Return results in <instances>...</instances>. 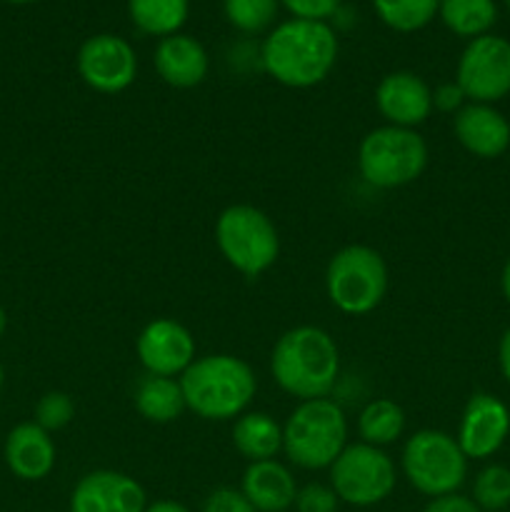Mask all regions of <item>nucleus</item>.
Returning a JSON list of instances; mask_svg holds the SVG:
<instances>
[{
	"label": "nucleus",
	"mask_w": 510,
	"mask_h": 512,
	"mask_svg": "<svg viewBox=\"0 0 510 512\" xmlns=\"http://www.w3.org/2000/svg\"><path fill=\"white\" fill-rule=\"evenodd\" d=\"M143 485L120 470H93L75 483L70 512H145Z\"/></svg>",
	"instance_id": "4468645a"
},
{
	"label": "nucleus",
	"mask_w": 510,
	"mask_h": 512,
	"mask_svg": "<svg viewBox=\"0 0 510 512\" xmlns=\"http://www.w3.org/2000/svg\"><path fill=\"white\" fill-rule=\"evenodd\" d=\"M428 168V145L418 130L380 125L358 145L360 178L378 190L415 183Z\"/></svg>",
	"instance_id": "423d86ee"
},
{
	"label": "nucleus",
	"mask_w": 510,
	"mask_h": 512,
	"mask_svg": "<svg viewBox=\"0 0 510 512\" xmlns=\"http://www.w3.org/2000/svg\"><path fill=\"white\" fill-rule=\"evenodd\" d=\"M423 512H483L473 503V498H465L460 493L440 495V498H430Z\"/></svg>",
	"instance_id": "473e14b6"
},
{
	"label": "nucleus",
	"mask_w": 510,
	"mask_h": 512,
	"mask_svg": "<svg viewBox=\"0 0 510 512\" xmlns=\"http://www.w3.org/2000/svg\"><path fill=\"white\" fill-rule=\"evenodd\" d=\"M473 503L483 512H500L510 505V468L485 465L473 483Z\"/></svg>",
	"instance_id": "a878e982"
},
{
	"label": "nucleus",
	"mask_w": 510,
	"mask_h": 512,
	"mask_svg": "<svg viewBox=\"0 0 510 512\" xmlns=\"http://www.w3.org/2000/svg\"><path fill=\"white\" fill-rule=\"evenodd\" d=\"M188 0H128V15L145 35L168 38L180 33L188 20Z\"/></svg>",
	"instance_id": "4be33fe9"
},
{
	"label": "nucleus",
	"mask_w": 510,
	"mask_h": 512,
	"mask_svg": "<svg viewBox=\"0 0 510 512\" xmlns=\"http://www.w3.org/2000/svg\"><path fill=\"white\" fill-rule=\"evenodd\" d=\"M270 375L288 395L328 398L340 375V350L330 333L315 325L285 330L270 353Z\"/></svg>",
	"instance_id": "f03ea898"
},
{
	"label": "nucleus",
	"mask_w": 510,
	"mask_h": 512,
	"mask_svg": "<svg viewBox=\"0 0 510 512\" xmlns=\"http://www.w3.org/2000/svg\"><path fill=\"white\" fill-rule=\"evenodd\" d=\"M500 290H503V298L508 300V305H510V258L505 260L503 273H500Z\"/></svg>",
	"instance_id": "c9c22d12"
},
{
	"label": "nucleus",
	"mask_w": 510,
	"mask_h": 512,
	"mask_svg": "<svg viewBox=\"0 0 510 512\" xmlns=\"http://www.w3.org/2000/svg\"><path fill=\"white\" fill-rule=\"evenodd\" d=\"M3 458L15 478L38 483L53 473L58 450L48 430L40 428L38 423H20L5 438Z\"/></svg>",
	"instance_id": "f3484780"
},
{
	"label": "nucleus",
	"mask_w": 510,
	"mask_h": 512,
	"mask_svg": "<svg viewBox=\"0 0 510 512\" xmlns=\"http://www.w3.org/2000/svg\"><path fill=\"white\" fill-rule=\"evenodd\" d=\"M75 65L83 83L95 93H123L138 78V55L133 45L113 33L90 35L78 48Z\"/></svg>",
	"instance_id": "9b49d317"
},
{
	"label": "nucleus",
	"mask_w": 510,
	"mask_h": 512,
	"mask_svg": "<svg viewBox=\"0 0 510 512\" xmlns=\"http://www.w3.org/2000/svg\"><path fill=\"white\" fill-rule=\"evenodd\" d=\"M215 245L233 270L260 278L280 258V235L273 220L248 203L228 205L215 220Z\"/></svg>",
	"instance_id": "39448f33"
},
{
	"label": "nucleus",
	"mask_w": 510,
	"mask_h": 512,
	"mask_svg": "<svg viewBox=\"0 0 510 512\" xmlns=\"http://www.w3.org/2000/svg\"><path fill=\"white\" fill-rule=\"evenodd\" d=\"M153 63L163 83L170 88L188 90L203 83L208 78L210 60L205 53L203 43L195 40L193 35L175 33L168 38H160L158 48H155Z\"/></svg>",
	"instance_id": "a211bd4d"
},
{
	"label": "nucleus",
	"mask_w": 510,
	"mask_h": 512,
	"mask_svg": "<svg viewBox=\"0 0 510 512\" xmlns=\"http://www.w3.org/2000/svg\"><path fill=\"white\" fill-rule=\"evenodd\" d=\"M455 140L470 155L495 160L510 148V123L498 108L485 103H465L453 118Z\"/></svg>",
	"instance_id": "dca6fc26"
},
{
	"label": "nucleus",
	"mask_w": 510,
	"mask_h": 512,
	"mask_svg": "<svg viewBox=\"0 0 510 512\" xmlns=\"http://www.w3.org/2000/svg\"><path fill=\"white\" fill-rule=\"evenodd\" d=\"M180 388L190 413L213 423H225L248 413V405L258 393V378L243 358L215 353L195 358L180 375Z\"/></svg>",
	"instance_id": "7ed1b4c3"
},
{
	"label": "nucleus",
	"mask_w": 510,
	"mask_h": 512,
	"mask_svg": "<svg viewBox=\"0 0 510 512\" xmlns=\"http://www.w3.org/2000/svg\"><path fill=\"white\" fill-rule=\"evenodd\" d=\"M133 403L135 410L148 423L155 425L173 423L188 410L183 388H180V378H163V375L150 373H145V378L135 388Z\"/></svg>",
	"instance_id": "412c9836"
},
{
	"label": "nucleus",
	"mask_w": 510,
	"mask_h": 512,
	"mask_svg": "<svg viewBox=\"0 0 510 512\" xmlns=\"http://www.w3.org/2000/svg\"><path fill=\"white\" fill-rule=\"evenodd\" d=\"M135 353L145 373L178 378L193 365L195 338L183 323L173 318H155L140 330Z\"/></svg>",
	"instance_id": "f8f14e48"
},
{
	"label": "nucleus",
	"mask_w": 510,
	"mask_h": 512,
	"mask_svg": "<svg viewBox=\"0 0 510 512\" xmlns=\"http://www.w3.org/2000/svg\"><path fill=\"white\" fill-rule=\"evenodd\" d=\"M325 293L343 315H368L388 295V265L370 245H345L325 268Z\"/></svg>",
	"instance_id": "0eeeda50"
},
{
	"label": "nucleus",
	"mask_w": 510,
	"mask_h": 512,
	"mask_svg": "<svg viewBox=\"0 0 510 512\" xmlns=\"http://www.w3.org/2000/svg\"><path fill=\"white\" fill-rule=\"evenodd\" d=\"M398 473L383 448L368 443L345 445L343 453L330 465V488L340 503L353 508H370L393 495Z\"/></svg>",
	"instance_id": "1a4fd4ad"
},
{
	"label": "nucleus",
	"mask_w": 510,
	"mask_h": 512,
	"mask_svg": "<svg viewBox=\"0 0 510 512\" xmlns=\"http://www.w3.org/2000/svg\"><path fill=\"white\" fill-rule=\"evenodd\" d=\"M498 363H500V373H503V378L508 380V385H510V328L505 330L503 338H500Z\"/></svg>",
	"instance_id": "72a5a7b5"
},
{
	"label": "nucleus",
	"mask_w": 510,
	"mask_h": 512,
	"mask_svg": "<svg viewBox=\"0 0 510 512\" xmlns=\"http://www.w3.org/2000/svg\"><path fill=\"white\" fill-rule=\"evenodd\" d=\"M510 435V410L490 393H475L463 408L458 425V445L468 460H488Z\"/></svg>",
	"instance_id": "ddd939ff"
},
{
	"label": "nucleus",
	"mask_w": 510,
	"mask_h": 512,
	"mask_svg": "<svg viewBox=\"0 0 510 512\" xmlns=\"http://www.w3.org/2000/svg\"><path fill=\"white\" fill-rule=\"evenodd\" d=\"M465 105L463 90L458 88V83H443L433 90V110L440 113H458Z\"/></svg>",
	"instance_id": "2f4dec72"
},
{
	"label": "nucleus",
	"mask_w": 510,
	"mask_h": 512,
	"mask_svg": "<svg viewBox=\"0 0 510 512\" xmlns=\"http://www.w3.org/2000/svg\"><path fill=\"white\" fill-rule=\"evenodd\" d=\"M438 15L450 33L473 40L493 28L498 5L495 0H440Z\"/></svg>",
	"instance_id": "5701e85b"
},
{
	"label": "nucleus",
	"mask_w": 510,
	"mask_h": 512,
	"mask_svg": "<svg viewBox=\"0 0 510 512\" xmlns=\"http://www.w3.org/2000/svg\"><path fill=\"white\" fill-rule=\"evenodd\" d=\"M200 512H258L245 498L243 490L235 488H215L208 498L203 500Z\"/></svg>",
	"instance_id": "c756f323"
},
{
	"label": "nucleus",
	"mask_w": 510,
	"mask_h": 512,
	"mask_svg": "<svg viewBox=\"0 0 510 512\" xmlns=\"http://www.w3.org/2000/svg\"><path fill=\"white\" fill-rule=\"evenodd\" d=\"M233 448L248 463L275 460V455L283 450V425L273 415L248 410L233 423Z\"/></svg>",
	"instance_id": "aec40b11"
},
{
	"label": "nucleus",
	"mask_w": 510,
	"mask_h": 512,
	"mask_svg": "<svg viewBox=\"0 0 510 512\" xmlns=\"http://www.w3.org/2000/svg\"><path fill=\"white\" fill-rule=\"evenodd\" d=\"M263 68L285 88H313L333 73L338 63V35L323 20H285L265 38Z\"/></svg>",
	"instance_id": "f257e3e1"
},
{
	"label": "nucleus",
	"mask_w": 510,
	"mask_h": 512,
	"mask_svg": "<svg viewBox=\"0 0 510 512\" xmlns=\"http://www.w3.org/2000/svg\"><path fill=\"white\" fill-rule=\"evenodd\" d=\"M378 18L398 33H415L438 15L440 0H373Z\"/></svg>",
	"instance_id": "393cba45"
},
{
	"label": "nucleus",
	"mask_w": 510,
	"mask_h": 512,
	"mask_svg": "<svg viewBox=\"0 0 510 512\" xmlns=\"http://www.w3.org/2000/svg\"><path fill=\"white\" fill-rule=\"evenodd\" d=\"M505 5H508V13H510V0H505Z\"/></svg>",
	"instance_id": "ea45409f"
},
{
	"label": "nucleus",
	"mask_w": 510,
	"mask_h": 512,
	"mask_svg": "<svg viewBox=\"0 0 510 512\" xmlns=\"http://www.w3.org/2000/svg\"><path fill=\"white\" fill-rule=\"evenodd\" d=\"M293 508L298 512H338L340 500L330 485L308 483L305 488H298Z\"/></svg>",
	"instance_id": "c85d7f7f"
},
{
	"label": "nucleus",
	"mask_w": 510,
	"mask_h": 512,
	"mask_svg": "<svg viewBox=\"0 0 510 512\" xmlns=\"http://www.w3.org/2000/svg\"><path fill=\"white\" fill-rule=\"evenodd\" d=\"M75 418V403L63 390H50L35 403V420L40 428L55 433V430L68 428L70 420Z\"/></svg>",
	"instance_id": "cd10ccee"
},
{
	"label": "nucleus",
	"mask_w": 510,
	"mask_h": 512,
	"mask_svg": "<svg viewBox=\"0 0 510 512\" xmlns=\"http://www.w3.org/2000/svg\"><path fill=\"white\" fill-rule=\"evenodd\" d=\"M5 328H8V315H5V308L0 305V338L5 335Z\"/></svg>",
	"instance_id": "e433bc0d"
},
{
	"label": "nucleus",
	"mask_w": 510,
	"mask_h": 512,
	"mask_svg": "<svg viewBox=\"0 0 510 512\" xmlns=\"http://www.w3.org/2000/svg\"><path fill=\"white\" fill-rule=\"evenodd\" d=\"M240 490L258 512H285L295 505L298 483L283 463L260 460L248 463Z\"/></svg>",
	"instance_id": "6ab92c4d"
},
{
	"label": "nucleus",
	"mask_w": 510,
	"mask_h": 512,
	"mask_svg": "<svg viewBox=\"0 0 510 512\" xmlns=\"http://www.w3.org/2000/svg\"><path fill=\"white\" fill-rule=\"evenodd\" d=\"M375 105L388 125L415 130L433 113V88L418 73L395 70L375 88Z\"/></svg>",
	"instance_id": "2eb2a0df"
},
{
	"label": "nucleus",
	"mask_w": 510,
	"mask_h": 512,
	"mask_svg": "<svg viewBox=\"0 0 510 512\" xmlns=\"http://www.w3.org/2000/svg\"><path fill=\"white\" fill-rule=\"evenodd\" d=\"M280 0H223L225 18L240 33H263L273 25Z\"/></svg>",
	"instance_id": "bb28decb"
},
{
	"label": "nucleus",
	"mask_w": 510,
	"mask_h": 512,
	"mask_svg": "<svg viewBox=\"0 0 510 512\" xmlns=\"http://www.w3.org/2000/svg\"><path fill=\"white\" fill-rule=\"evenodd\" d=\"M455 83L470 103L503 100L510 93V40L490 33L470 40L460 53Z\"/></svg>",
	"instance_id": "9d476101"
},
{
	"label": "nucleus",
	"mask_w": 510,
	"mask_h": 512,
	"mask_svg": "<svg viewBox=\"0 0 510 512\" xmlns=\"http://www.w3.org/2000/svg\"><path fill=\"white\" fill-rule=\"evenodd\" d=\"M145 512H190L183 503H175V500H155L150 503Z\"/></svg>",
	"instance_id": "f704fd0d"
},
{
	"label": "nucleus",
	"mask_w": 510,
	"mask_h": 512,
	"mask_svg": "<svg viewBox=\"0 0 510 512\" xmlns=\"http://www.w3.org/2000/svg\"><path fill=\"white\" fill-rule=\"evenodd\" d=\"M8 3H33V0H8Z\"/></svg>",
	"instance_id": "58836bf2"
},
{
	"label": "nucleus",
	"mask_w": 510,
	"mask_h": 512,
	"mask_svg": "<svg viewBox=\"0 0 510 512\" xmlns=\"http://www.w3.org/2000/svg\"><path fill=\"white\" fill-rule=\"evenodd\" d=\"M348 445V418L330 398L303 400L283 425V453L295 468L323 470Z\"/></svg>",
	"instance_id": "20e7f679"
},
{
	"label": "nucleus",
	"mask_w": 510,
	"mask_h": 512,
	"mask_svg": "<svg viewBox=\"0 0 510 512\" xmlns=\"http://www.w3.org/2000/svg\"><path fill=\"white\" fill-rule=\"evenodd\" d=\"M3 385H5V370L3 365H0V390H3Z\"/></svg>",
	"instance_id": "4c0bfd02"
},
{
	"label": "nucleus",
	"mask_w": 510,
	"mask_h": 512,
	"mask_svg": "<svg viewBox=\"0 0 510 512\" xmlns=\"http://www.w3.org/2000/svg\"><path fill=\"white\" fill-rule=\"evenodd\" d=\"M400 468L418 493L440 498L458 493L468 475V458L453 435L443 430H418L405 440Z\"/></svg>",
	"instance_id": "6e6552de"
},
{
	"label": "nucleus",
	"mask_w": 510,
	"mask_h": 512,
	"mask_svg": "<svg viewBox=\"0 0 510 512\" xmlns=\"http://www.w3.org/2000/svg\"><path fill=\"white\" fill-rule=\"evenodd\" d=\"M405 430V413L395 400L378 398L370 400L358 415V433L360 443L375 445V448H385V445L395 443Z\"/></svg>",
	"instance_id": "b1692460"
},
{
	"label": "nucleus",
	"mask_w": 510,
	"mask_h": 512,
	"mask_svg": "<svg viewBox=\"0 0 510 512\" xmlns=\"http://www.w3.org/2000/svg\"><path fill=\"white\" fill-rule=\"evenodd\" d=\"M300 20H323L338 10L340 0H280Z\"/></svg>",
	"instance_id": "7c9ffc66"
}]
</instances>
